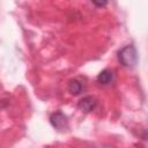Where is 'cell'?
<instances>
[{"instance_id": "5b68a950", "label": "cell", "mask_w": 148, "mask_h": 148, "mask_svg": "<svg viewBox=\"0 0 148 148\" xmlns=\"http://www.w3.org/2000/svg\"><path fill=\"white\" fill-rule=\"evenodd\" d=\"M68 90L72 95H79L83 90V84L77 79H72L68 82Z\"/></svg>"}, {"instance_id": "277c9868", "label": "cell", "mask_w": 148, "mask_h": 148, "mask_svg": "<svg viewBox=\"0 0 148 148\" xmlns=\"http://www.w3.org/2000/svg\"><path fill=\"white\" fill-rule=\"evenodd\" d=\"M114 79V73L113 71L109 69V68H105L103 69L98 75H97V82L102 86H108L110 84Z\"/></svg>"}, {"instance_id": "3957f363", "label": "cell", "mask_w": 148, "mask_h": 148, "mask_svg": "<svg viewBox=\"0 0 148 148\" xmlns=\"http://www.w3.org/2000/svg\"><path fill=\"white\" fill-rule=\"evenodd\" d=\"M96 105H97V99L94 96H84L77 102V108L86 113L94 111Z\"/></svg>"}, {"instance_id": "8992f818", "label": "cell", "mask_w": 148, "mask_h": 148, "mask_svg": "<svg viewBox=\"0 0 148 148\" xmlns=\"http://www.w3.org/2000/svg\"><path fill=\"white\" fill-rule=\"evenodd\" d=\"M92 3H94L95 6H98V7H103V6H105V5H108V2H106V1H102V2H97V1H92Z\"/></svg>"}, {"instance_id": "7a4b0ae2", "label": "cell", "mask_w": 148, "mask_h": 148, "mask_svg": "<svg viewBox=\"0 0 148 148\" xmlns=\"http://www.w3.org/2000/svg\"><path fill=\"white\" fill-rule=\"evenodd\" d=\"M51 125L59 132H65L68 128V120L67 117L61 111H56L50 116Z\"/></svg>"}, {"instance_id": "6da1fadb", "label": "cell", "mask_w": 148, "mask_h": 148, "mask_svg": "<svg viewBox=\"0 0 148 148\" xmlns=\"http://www.w3.org/2000/svg\"><path fill=\"white\" fill-rule=\"evenodd\" d=\"M118 60L124 67H134L138 62V51L133 45H126L118 52Z\"/></svg>"}]
</instances>
